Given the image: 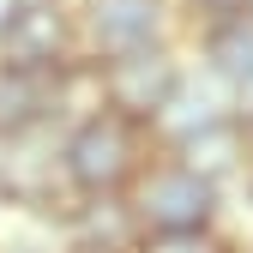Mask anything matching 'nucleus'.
<instances>
[{"instance_id":"3","label":"nucleus","mask_w":253,"mask_h":253,"mask_svg":"<svg viewBox=\"0 0 253 253\" xmlns=\"http://www.w3.org/2000/svg\"><path fill=\"white\" fill-rule=\"evenodd\" d=\"M126 205L139 217V235H157V229H205L217 217V187L199 181L193 169H181L175 157L169 163H145L139 181L126 187Z\"/></svg>"},{"instance_id":"6","label":"nucleus","mask_w":253,"mask_h":253,"mask_svg":"<svg viewBox=\"0 0 253 253\" xmlns=\"http://www.w3.org/2000/svg\"><path fill=\"white\" fill-rule=\"evenodd\" d=\"M229 97H235L229 84H217V79H211V84H193V79L181 73L175 97L151 115L145 133H151V139H163V145L175 151V145H187L193 133H205V126H217V121H229V115H235V103H229Z\"/></svg>"},{"instance_id":"2","label":"nucleus","mask_w":253,"mask_h":253,"mask_svg":"<svg viewBox=\"0 0 253 253\" xmlns=\"http://www.w3.org/2000/svg\"><path fill=\"white\" fill-rule=\"evenodd\" d=\"M0 60L18 73L54 79L79 60V6L73 0H12L0 24Z\"/></svg>"},{"instance_id":"7","label":"nucleus","mask_w":253,"mask_h":253,"mask_svg":"<svg viewBox=\"0 0 253 253\" xmlns=\"http://www.w3.org/2000/svg\"><path fill=\"white\" fill-rule=\"evenodd\" d=\"M67 229H73V253H133L139 247V217L126 205V193L73 199L67 205Z\"/></svg>"},{"instance_id":"12","label":"nucleus","mask_w":253,"mask_h":253,"mask_svg":"<svg viewBox=\"0 0 253 253\" xmlns=\"http://www.w3.org/2000/svg\"><path fill=\"white\" fill-rule=\"evenodd\" d=\"M247 0H193V24L205 30V24H217V18H229V12H241Z\"/></svg>"},{"instance_id":"11","label":"nucleus","mask_w":253,"mask_h":253,"mask_svg":"<svg viewBox=\"0 0 253 253\" xmlns=\"http://www.w3.org/2000/svg\"><path fill=\"white\" fill-rule=\"evenodd\" d=\"M133 253H229V241L211 223L205 229H157V235H139Z\"/></svg>"},{"instance_id":"9","label":"nucleus","mask_w":253,"mask_h":253,"mask_svg":"<svg viewBox=\"0 0 253 253\" xmlns=\"http://www.w3.org/2000/svg\"><path fill=\"white\" fill-rule=\"evenodd\" d=\"M199 54H205V73L229 90H253V12H229L199 30Z\"/></svg>"},{"instance_id":"15","label":"nucleus","mask_w":253,"mask_h":253,"mask_svg":"<svg viewBox=\"0 0 253 253\" xmlns=\"http://www.w3.org/2000/svg\"><path fill=\"white\" fill-rule=\"evenodd\" d=\"M6 253H37V247H6Z\"/></svg>"},{"instance_id":"8","label":"nucleus","mask_w":253,"mask_h":253,"mask_svg":"<svg viewBox=\"0 0 253 253\" xmlns=\"http://www.w3.org/2000/svg\"><path fill=\"white\" fill-rule=\"evenodd\" d=\"M247 157H253V133L241 126V115H229V121L205 126V133H193L187 145H175V163H181V169H193V175L211 181V187H223L229 175H241V169H247Z\"/></svg>"},{"instance_id":"4","label":"nucleus","mask_w":253,"mask_h":253,"mask_svg":"<svg viewBox=\"0 0 253 253\" xmlns=\"http://www.w3.org/2000/svg\"><path fill=\"white\" fill-rule=\"evenodd\" d=\"M97 79H103V109L151 126V115L163 109L175 97V84H181V60H175L169 42H151V48H126V54L97 60Z\"/></svg>"},{"instance_id":"10","label":"nucleus","mask_w":253,"mask_h":253,"mask_svg":"<svg viewBox=\"0 0 253 253\" xmlns=\"http://www.w3.org/2000/svg\"><path fill=\"white\" fill-rule=\"evenodd\" d=\"M37 126H48V79L0 60V145L37 133Z\"/></svg>"},{"instance_id":"1","label":"nucleus","mask_w":253,"mask_h":253,"mask_svg":"<svg viewBox=\"0 0 253 253\" xmlns=\"http://www.w3.org/2000/svg\"><path fill=\"white\" fill-rule=\"evenodd\" d=\"M151 133L139 121H126L115 109H97L73 121L67 133H60L54 157H60V181H67L73 199H115L126 187L139 181V169L151 163Z\"/></svg>"},{"instance_id":"13","label":"nucleus","mask_w":253,"mask_h":253,"mask_svg":"<svg viewBox=\"0 0 253 253\" xmlns=\"http://www.w3.org/2000/svg\"><path fill=\"white\" fill-rule=\"evenodd\" d=\"M6 12H12V0H0V24H6Z\"/></svg>"},{"instance_id":"5","label":"nucleus","mask_w":253,"mask_h":253,"mask_svg":"<svg viewBox=\"0 0 253 253\" xmlns=\"http://www.w3.org/2000/svg\"><path fill=\"white\" fill-rule=\"evenodd\" d=\"M169 30V6L163 0H84L79 6V54L109 60L126 48H151Z\"/></svg>"},{"instance_id":"14","label":"nucleus","mask_w":253,"mask_h":253,"mask_svg":"<svg viewBox=\"0 0 253 253\" xmlns=\"http://www.w3.org/2000/svg\"><path fill=\"white\" fill-rule=\"evenodd\" d=\"M241 126H247V133H253V115H241Z\"/></svg>"}]
</instances>
